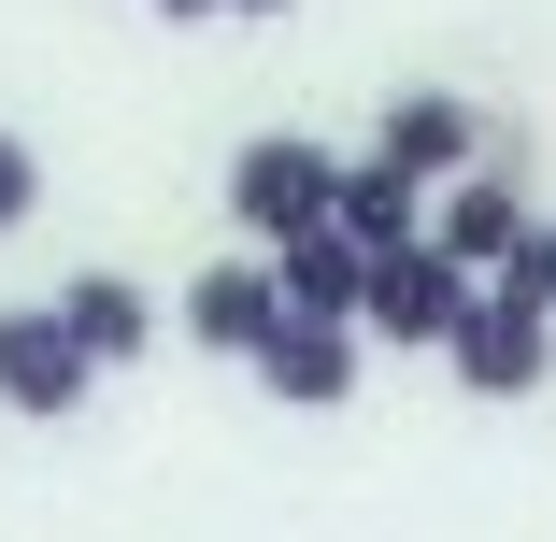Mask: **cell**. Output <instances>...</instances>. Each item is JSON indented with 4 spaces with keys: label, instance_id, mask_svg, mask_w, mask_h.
Here are the masks:
<instances>
[{
    "label": "cell",
    "instance_id": "obj_1",
    "mask_svg": "<svg viewBox=\"0 0 556 542\" xmlns=\"http://www.w3.org/2000/svg\"><path fill=\"white\" fill-rule=\"evenodd\" d=\"M328 200H343V157H328L314 129H243V157H229V229L271 257V243H300V229H328Z\"/></svg>",
    "mask_w": 556,
    "mask_h": 542
},
{
    "label": "cell",
    "instance_id": "obj_2",
    "mask_svg": "<svg viewBox=\"0 0 556 542\" xmlns=\"http://www.w3.org/2000/svg\"><path fill=\"white\" fill-rule=\"evenodd\" d=\"M457 314H471V272L442 257V243H400V257H371V300H357V343H400V357H442V343H457Z\"/></svg>",
    "mask_w": 556,
    "mask_h": 542
},
{
    "label": "cell",
    "instance_id": "obj_3",
    "mask_svg": "<svg viewBox=\"0 0 556 542\" xmlns=\"http://www.w3.org/2000/svg\"><path fill=\"white\" fill-rule=\"evenodd\" d=\"M514 229H528V143H485V157H471L457 186H428V243L457 257L471 286H485V272L514 257Z\"/></svg>",
    "mask_w": 556,
    "mask_h": 542
},
{
    "label": "cell",
    "instance_id": "obj_4",
    "mask_svg": "<svg viewBox=\"0 0 556 542\" xmlns=\"http://www.w3.org/2000/svg\"><path fill=\"white\" fill-rule=\"evenodd\" d=\"M172 329H186L200 357H243V371H257V343L286 329L271 257H257V243H243V257H200V272H186V300H172Z\"/></svg>",
    "mask_w": 556,
    "mask_h": 542
},
{
    "label": "cell",
    "instance_id": "obj_5",
    "mask_svg": "<svg viewBox=\"0 0 556 542\" xmlns=\"http://www.w3.org/2000/svg\"><path fill=\"white\" fill-rule=\"evenodd\" d=\"M86 357H72V329H58V300H15L0 314V414H29V428H58V414H86Z\"/></svg>",
    "mask_w": 556,
    "mask_h": 542
},
{
    "label": "cell",
    "instance_id": "obj_6",
    "mask_svg": "<svg viewBox=\"0 0 556 542\" xmlns=\"http://www.w3.org/2000/svg\"><path fill=\"white\" fill-rule=\"evenodd\" d=\"M371 157H386V172H414V186H457V172L485 157V115H471L457 86H400L386 115H371Z\"/></svg>",
    "mask_w": 556,
    "mask_h": 542
},
{
    "label": "cell",
    "instance_id": "obj_7",
    "mask_svg": "<svg viewBox=\"0 0 556 542\" xmlns=\"http://www.w3.org/2000/svg\"><path fill=\"white\" fill-rule=\"evenodd\" d=\"M442 357H457L471 400H528V386L556 371V314H514V300L471 286V314H457V343H442Z\"/></svg>",
    "mask_w": 556,
    "mask_h": 542
},
{
    "label": "cell",
    "instance_id": "obj_8",
    "mask_svg": "<svg viewBox=\"0 0 556 542\" xmlns=\"http://www.w3.org/2000/svg\"><path fill=\"white\" fill-rule=\"evenodd\" d=\"M58 329L86 371H129V357H157V300L129 272H58Z\"/></svg>",
    "mask_w": 556,
    "mask_h": 542
},
{
    "label": "cell",
    "instance_id": "obj_9",
    "mask_svg": "<svg viewBox=\"0 0 556 542\" xmlns=\"http://www.w3.org/2000/svg\"><path fill=\"white\" fill-rule=\"evenodd\" d=\"M357 357H371L357 329H314V314H286V329L257 343V386H271L286 414H343V400H357Z\"/></svg>",
    "mask_w": 556,
    "mask_h": 542
},
{
    "label": "cell",
    "instance_id": "obj_10",
    "mask_svg": "<svg viewBox=\"0 0 556 542\" xmlns=\"http://www.w3.org/2000/svg\"><path fill=\"white\" fill-rule=\"evenodd\" d=\"M271 286H286V314H314V329H357L371 257H357L343 229H300V243H271Z\"/></svg>",
    "mask_w": 556,
    "mask_h": 542
},
{
    "label": "cell",
    "instance_id": "obj_11",
    "mask_svg": "<svg viewBox=\"0 0 556 542\" xmlns=\"http://www.w3.org/2000/svg\"><path fill=\"white\" fill-rule=\"evenodd\" d=\"M328 229H343L357 257H400V243H428V186H414V172H386V157H343Z\"/></svg>",
    "mask_w": 556,
    "mask_h": 542
},
{
    "label": "cell",
    "instance_id": "obj_12",
    "mask_svg": "<svg viewBox=\"0 0 556 542\" xmlns=\"http://www.w3.org/2000/svg\"><path fill=\"white\" fill-rule=\"evenodd\" d=\"M485 300H514V314H556V214H528V229H514V257L485 272Z\"/></svg>",
    "mask_w": 556,
    "mask_h": 542
},
{
    "label": "cell",
    "instance_id": "obj_13",
    "mask_svg": "<svg viewBox=\"0 0 556 542\" xmlns=\"http://www.w3.org/2000/svg\"><path fill=\"white\" fill-rule=\"evenodd\" d=\"M29 214H43V157H29L15 129H0V243H15V229H29Z\"/></svg>",
    "mask_w": 556,
    "mask_h": 542
},
{
    "label": "cell",
    "instance_id": "obj_14",
    "mask_svg": "<svg viewBox=\"0 0 556 542\" xmlns=\"http://www.w3.org/2000/svg\"><path fill=\"white\" fill-rule=\"evenodd\" d=\"M143 15H172V29H200V15H229V0H143Z\"/></svg>",
    "mask_w": 556,
    "mask_h": 542
},
{
    "label": "cell",
    "instance_id": "obj_15",
    "mask_svg": "<svg viewBox=\"0 0 556 542\" xmlns=\"http://www.w3.org/2000/svg\"><path fill=\"white\" fill-rule=\"evenodd\" d=\"M229 15H300V0H229Z\"/></svg>",
    "mask_w": 556,
    "mask_h": 542
}]
</instances>
